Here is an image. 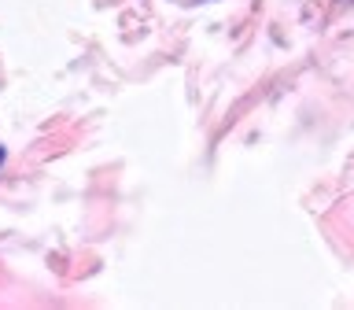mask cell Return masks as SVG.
<instances>
[{"instance_id": "6da1fadb", "label": "cell", "mask_w": 354, "mask_h": 310, "mask_svg": "<svg viewBox=\"0 0 354 310\" xmlns=\"http://www.w3.org/2000/svg\"><path fill=\"white\" fill-rule=\"evenodd\" d=\"M0 163H4V144H0Z\"/></svg>"}]
</instances>
